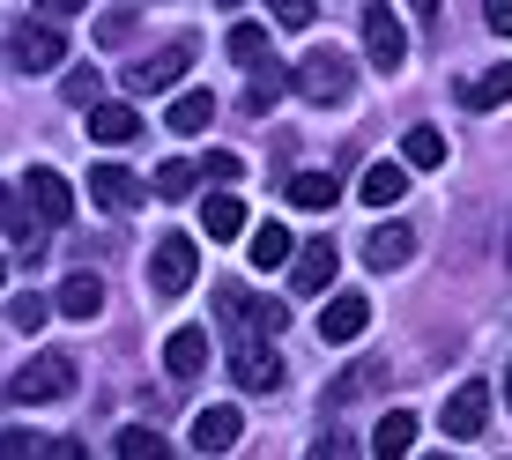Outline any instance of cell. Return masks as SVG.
<instances>
[{
	"label": "cell",
	"instance_id": "1",
	"mask_svg": "<svg viewBox=\"0 0 512 460\" xmlns=\"http://www.w3.org/2000/svg\"><path fill=\"white\" fill-rule=\"evenodd\" d=\"M216 320L238 334H260V342H275L282 327H290V305H282V297H253V290H238V282H223L216 290Z\"/></svg>",
	"mask_w": 512,
	"mask_h": 460
},
{
	"label": "cell",
	"instance_id": "2",
	"mask_svg": "<svg viewBox=\"0 0 512 460\" xmlns=\"http://www.w3.org/2000/svg\"><path fill=\"white\" fill-rule=\"evenodd\" d=\"M67 394H75V357H67V349H45V357H30V364L8 379V401H15V409L67 401Z\"/></svg>",
	"mask_w": 512,
	"mask_h": 460
},
{
	"label": "cell",
	"instance_id": "3",
	"mask_svg": "<svg viewBox=\"0 0 512 460\" xmlns=\"http://www.w3.org/2000/svg\"><path fill=\"white\" fill-rule=\"evenodd\" d=\"M349 82H357V67H349L334 45H320V52H305V60H297L290 90L305 97V104H342V97H349Z\"/></svg>",
	"mask_w": 512,
	"mask_h": 460
},
{
	"label": "cell",
	"instance_id": "4",
	"mask_svg": "<svg viewBox=\"0 0 512 460\" xmlns=\"http://www.w3.org/2000/svg\"><path fill=\"white\" fill-rule=\"evenodd\" d=\"M193 275H201V245H193L186 230L156 238V253H149V290H156V297H186Z\"/></svg>",
	"mask_w": 512,
	"mask_h": 460
},
{
	"label": "cell",
	"instance_id": "5",
	"mask_svg": "<svg viewBox=\"0 0 512 460\" xmlns=\"http://www.w3.org/2000/svg\"><path fill=\"white\" fill-rule=\"evenodd\" d=\"M8 60L23 67V75H52V67L67 60L60 23H15V30H8Z\"/></svg>",
	"mask_w": 512,
	"mask_h": 460
},
{
	"label": "cell",
	"instance_id": "6",
	"mask_svg": "<svg viewBox=\"0 0 512 460\" xmlns=\"http://www.w3.org/2000/svg\"><path fill=\"white\" fill-rule=\"evenodd\" d=\"M364 52H372L379 75H394V67L409 60V30H401V15L386 8V0H364Z\"/></svg>",
	"mask_w": 512,
	"mask_h": 460
},
{
	"label": "cell",
	"instance_id": "7",
	"mask_svg": "<svg viewBox=\"0 0 512 460\" xmlns=\"http://www.w3.org/2000/svg\"><path fill=\"white\" fill-rule=\"evenodd\" d=\"M23 201H30V216H38L45 230L75 223V186H67L52 164H30V179H23Z\"/></svg>",
	"mask_w": 512,
	"mask_h": 460
},
{
	"label": "cell",
	"instance_id": "8",
	"mask_svg": "<svg viewBox=\"0 0 512 460\" xmlns=\"http://www.w3.org/2000/svg\"><path fill=\"white\" fill-rule=\"evenodd\" d=\"M186 67H193V38H171L164 52H149V60L127 67V90H134V97H156V90H171Z\"/></svg>",
	"mask_w": 512,
	"mask_h": 460
},
{
	"label": "cell",
	"instance_id": "9",
	"mask_svg": "<svg viewBox=\"0 0 512 460\" xmlns=\"http://www.w3.org/2000/svg\"><path fill=\"white\" fill-rule=\"evenodd\" d=\"M334 268H342L334 238H305V245H290V290H297V297H327Z\"/></svg>",
	"mask_w": 512,
	"mask_h": 460
},
{
	"label": "cell",
	"instance_id": "10",
	"mask_svg": "<svg viewBox=\"0 0 512 460\" xmlns=\"http://www.w3.org/2000/svg\"><path fill=\"white\" fill-rule=\"evenodd\" d=\"M231 379H238V394H275V386H282V357H275V342L245 334V342L231 349Z\"/></svg>",
	"mask_w": 512,
	"mask_h": 460
},
{
	"label": "cell",
	"instance_id": "11",
	"mask_svg": "<svg viewBox=\"0 0 512 460\" xmlns=\"http://www.w3.org/2000/svg\"><path fill=\"white\" fill-rule=\"evenodd\" d=\"M438 423H446V438H483L490 431V386H453V401H446V416H438Z\"/></svg>",
	"mask_w": 512,
	"mask_h": 460
},
{
	"label": "cell",
	"instance_id": "12",
	"mask_svg": "<svg viewBox=\"0 0 512 460\" xmlns=\"http://www.w3.org/2000/svg\"><path fill=\"white\" fill-rule=\"evenodd\" d=\"M141 193H149V186H141L127 164H90V201H97V208L127 216V208H141Z\"/></svg>",
	"mask_w": 512,
	"mask_h": 460
},
{
	"label": "cell",
	"instance_id": "13",
	"mask_svg": "<svg viewBox=\"0 0 512 460\" xmlns=\"http://www.w3.org/2000/svg\"><path fill=\"white\" fill-rule=\"evenodd\" d=\"M364 327H372V297H357V290L327 297V312H320V342H357Z\"/></svg>",
	"mask_w": 512,
	"mask_h": 460
},
{
	"label": "cell",
	"instance_id": "14",
	"mask_svg": "<svg viewBox=\"0 0 512 460\" xmlns=\"http://www.w3.org/2000/svg\"><path fill=\"white\" fill-rule=\"evenodd\" d=\"M0 230H8V238L23 245V260H38V253H45V223L30 216L23 186H0Z\"/></svg>",
	"mask_w": 512,
	"mask_h": 460
},
{
	"label": "cell",
	"instance_id": "15",
	"mask_svg": "<svg viewBox=\"0 0 512 460\" xmlns=\"http://www.w3.org/2000/svg\"><path fill=\"white\" fill-rule=\"evenodd\" d=\"M238 431H245V423H238L231 401H208V409L193 416V453H231V446H238Z\"/></svg>",
	"mask_w": 512,
	"mask_h": 460
},
{
	"label": "cell",
	"instance_id": "16",
	"mask_svg": "<svg viewBox=\"0 0 512 460\" xmlns=\"http://www.w3.org/2000/svg\"><path fill=\"white\" fill-rule=\"evenodd\" d=\"M364 260H372L379 275L386 268H409V260H416V230L409 223H379L372 238H364Z\"/></svg>",
	"mask_w": 512,
	"mask_h": 460
},
{
	"label": "cell",
	"instance_id": "17",
	"mask_svg": "<svg viewBox=\"0 0 512 460\" xmlns=\"http://www.w3.org/2000/svg\"><path fill=\"white\" fill-rule=\"evenodd\" d=\"M386 386V357H357L342 371V379L327 386V409H349V401H364V394H379Z\"/></svg>",
	"mask_w": 512,
	"mask_h": 460
},
{
	"label": "cell",
	"instance_id": "18",
	"mask_svg": "<svg viewBox=\"0 0 512 460\" xmlns=\"http://www.w3.org/2000/svg\"><path fill=\"white\" fill-rule=\"evenodd\" d=\"M164 371H171V379H201V371H208V334L201 327H179L164 342Z\"/></svg>",
	"mask_w": 512,
	"mask_h": 460
},
{
	"label": "cell",
	"instance_id": "19",
	"mask_svg": "<svg viewBox=\"0 0 512 460\" xmlns=\"http://www.w3.org/2000/svg\"><path fill=\"white\" fill-rule=\"evenodd\" d=\"M52 312H67V320H97V312H104V282L97 275H67L60 290H52Z\"/></svg>",
	"mask_w": 512,
	"mask_h": 460
},
{
	"label": "cell",
	"instance_id": "20",
	"mask_svg": "<svg viewBox=\"0 0 512 460\" xmlns=\"http://www.w3.org/2000/svg\"><path fill=\"white\" fill-rule=\"evenodd\" d=\"M208 119H216V97H208V90H179L171 112H164V127L171 134H208Z\"/></svg>",
	"mask_w": 512,
	"mask_h": 460
},
{
	"label": "cell",
	"instance_id": "21",
	"mask_svg": "<svg viewBox=\"0 0 512 460\" xmlns=\"http://www.w3.org/2000/svg\"><path fill=\"white\" fill-rule=\"evenodd\" d=\"M90 134L104 141V149H119V141L141 134V112L134 104H90Z\"/></svg>",
	"mask_w": 512,
	"mask_h": 460
},
{
	"label": "cell",
	"instance_id": "22",
	"mask_svg": "<svg viewBox=\"0 0 512 460\" xmlns=\"http://www.w3.org/2000/svg\"><path fill=\"white\" fill-rule=\"evenodd\" d=\"M461 104H468V112H498V104H512V60L490 67V75H475V82H461Z\"/></svg>",
	"mask_w": 512,
	"mask_h": 460
},
{
	"label": "cell",
	"instance_id": "23",
	"mask_svg": "<svg viewBox=\"0 0 512 460\" xmlns=\"http://www.w3.org/2000/svg\"><path fill=\"white\" fill-rule=\"evenodd\" d=\"M290 201L312 208V216H327V208L342 201V179H334V171H297V179H290Z\"/></svg>",
	"mask_w": 512,
	"mask_h": 460
},
{
	"label": "cell",
	"instance_id": "24",
	"mask_svg": "<svg viewBox=\"0 0 512 460\" xmlns=\"http://www.w3.org/2000/svg\"><path fill=\"white\" fill-rule=\"evenodd\" d=\"M409 446H416V416H409V409H386L379 431H372V453H379V460H401Z\"/></svg>",
	"mask_w": 512,
	"mask_h": 460
},
{
	"label": "cell",
	"instance_id": "25",
	"mask_svg": "<svg viewBox=\"0 0 512 460\" xmlns=\"http://www.w3.org/2000/svg\"><path fill=\"white\" fill-rule=\"evenodd\" d=\"M290 245H297V238H290L282 223H260L253 238H245V253H253V268L268 275V268H290Z\"/></svg>",
	"mask_w": 512,
	"mask_h": 460
},
{
	"label": "cell",
	"instance_id": "26",
	"mask_svg": "<svg viewBox=\"0 0 512 460\" xmlns=\"http://www.w3.org/2000/svg\"><path fill=\"white\" fill-rule=\"evenodd\" d=\"M245 75H253V82H245V112H268V104L282 97V90H290V75H282V67H275V52H268V60H260V67H245Z\"/></svg>",
	"mask_w": 512,
	"mask_h": 460
},
{
	"label": "cell",
	"instance_id": "27",
	"mask_svg": "<svg viewBox=\"0 0 512 460\" xmlns=\"http://www.w3.org/2000/svg\"><path fill=\"white\" fill-rule=\"evenodd\" d=\"M364 201H372V208H394L401 201V193H409V171H401V164H372V171H364Z\"/></svg>",
	"mask_w": 512,
	"mask_h": 460
},
{
	"label": "cell",
	"instance_id": "28",
	"mask_svg": "<svg viewBox=\"0 0 512 460\" xmlns=\"http://www.w3.org/2000/svg\"><path fill=\"white\" fill-rule=\"evenodd\" d=\"M201 223H208V238H238L245 230V208H238V193H208V208H201Z\"/></svg>",
	"mask_w": 512,
	"mask_h": 460
},
{
	"label": "cell",
	"instance_id": "29",
	"mask_svg": "<svg viewBox=\"0 0 512 460\" xmlns=\"http://www.w3.org/2000/svg\"><path fill=\"white\" fill-rule=\"evenodd\" d=\"M401 164L438 171V164H446V134H438V127H409V141H401Z\"/></svg>",
	"mask_w": 512,
	"mask_h": 460
},
{
	"label": "cell",
	"instance_id": "30",
	"mask_svg": "<svg viewBox=\"0 0 512 460\" xmlns=\"http://www.w3.org/2000/svg\"><path fill=\"white\" fill-rule=\"evenodd\" d=\"M193 186H201V164H186V156H171V164H156V193H164V201H186Z\"/></svg>",
	"mask_w": 512,
	"mask_h": 460
},
{
	"label": "cell",
	"instance_id": "31",
	"mask_svg": "<svg viewBox=\"0 0 512 460\" xmlns=\"http://www.w3.org/2000/svg\"><path fill=\"white\" fill-rule=\"evenodd\" d=\"M45 320H52V297H38V290L8 297V327H15V334H38Z\"/></svg>",
	"mask_w": 512,
	"mask_h": 460
},
{
	"label": "cell",
	"instance_id": "32",
	"mask_svg": "<svg viewBox=\"0 0 512 460\" xmlns=\"http://www.w3.org/2000/svg\"><path fill=\"white\" fill-rule=\"evenodd\" d=\"M231 60L260 67V60H268V30H260V23H231Z\"/></svg>",
	"mask_w": 512,
	"mask_h": 460
},
{
	"label": "cell",
	"instance_id": "33",
	"mask_svg": "<svg viewBox=\"0 0 512 460\" xmlns=\"http://www.w3.org/2000/svg\"><path fill=\"white\" fill-rule=\"evenodd\" d=\"M119 453L127 460H164V438H156L149 423H127V431H119Z\"/></svg>",
	"mask_w": 512,
	"mask_h": 460
},
{
	"label": "cell",
	"instance_id": "34",
	"mask_svg": "<svg viewBox=\"0 0 512 460\" xmlns=\"http://www.w3.org/2000/svg\"><path fill=\"white\" fill-rule=\"evenodd\" d=\"M134 38V8H112V15H97V45H127Z\"/></svg>",
	"mask_w": 512,
	"mask_h": 460
},
{
	"label": "cell",
	"instance_id": "35",
	"mask_svg": "<svg viewBox=\"0 0 512 460\" xmlns=\"http://www.w3.org/2000/svg\"><path fill=\"white\" fill-rule=\"evenodd\" d=\"M23 453H52V438H38V431H0V460H23Z\"/></svg>",
	"mask_w": 512,
	"mask_h": 460
},
{
	"label": "cell",
	"instance_id": "36",
	"mask_svg": "<svg viewBox=\"0 0 512 460\" xmlns=\"http://www.w3.org/2000/svg\"><path fill=\"white\" fill-rule=\"evenodd\" d=\"M97 90H104V82H97V67H75V75H67V104H82V112L97 104Z\"/></svg>",
	"mask_w": 512,
	"mask_h": 460
},
{
	"label": "cell",
	"instance_id": "37",
	"mask_svg": "<svg viewBox=\"0 0 512 460\" xmlns=\"http://www.w3.org/2000/svg\"><path fill=\"white\" fill-rule=\"evenodd\" d=\"M201 179H216V186H231V179H245V156H231V149H216L201 164Z\"/></svg>",
	"mask_w": 512,
	"mask_h": 460
},
{
	"label": "cell",
	"instance_id": "38",
	"mask_svg": "<svg viewBox=\"0 0 512 460\" xmlns=\"http://www.w3.org/2000/svg\"><path fill=\"white\" fill-rule=\"evenodd\" d=\"M268 15H275L282 30H305L312 23V0H268Z\"/></svg>",
	"mask_w": 512,
	"mask_h": 460
},
{
	"label": "cell",
	"instance_id": "39",
	"mask_svg": "<svg viewBox=\"0 0 512 460\" xmlns=\"http://www.w3.org/2000/svg\"><path fill=\"white\" fill-rule=\"evenodd\" d=\"M483 23L498 30V38H512V0H483Z\"/></svg>",
	"mask_w": 512,
	"mask_h": 460
},
{
	"label": "cell",
	"instance_id": "40",
	"mask_svg": "<svg viewBox=\"0 0 512 460\" xmlns=\"http://www.w3.org/2000/svg\"><path fill=\"white\" fill-rule=\"evenodd\" d=\"M90 0H45V15H82Z\"/></svg>",
	"mask_w": 512,
	"mask_h": 460
},
{
	"label": "cell",
	"instance_id": "41",
	"mask_svg": "<svg viewBox=\"0 0 512 460\" xmlns=\"http://www.w3.org/2000/svg\"><path fill=\"white\" fill-rule=\"evenodd\" d=\"M409 8L423 15V23H438V8H446V0H409Z\"/></svg>",
	"mask_w": 512,
	"mask_h": 460
},
{
	"label": "cell",
	"instance_id": "42",
	"mask_svg": "<svg viewBox=\"0 0 512 460\" xmlns=\"http://www.w3.org/2000/svg\"><path fill=\"white\" fill-rule=\"evenodd\" d=\"M505 409H512V371H505Z\"/></svg>",
	"mask_w": 512,
	"mask_h": 460
},
{
	"label": "cell",
	"instance_id": "43",
	"mask_svg": "<svg viewBox=\"0 0 512 460\" xmlns=\"http://www.w3.org/2000/svg\"><path fill=\"white\" fill-rule=\"evenodd\" d=\"M216 8H238V0H216Z\"/></svg>",
	"mask_w": 512,
	"mask_h": 460
},
{
	"label": "cell",
	"instance_id": "44",
	"mask_svg": "<svg viewBox=\"0 0 512 460\" xmlns=\"http://www.w3.org/2000/svg\"><path fill=\"white\" fill-rule=\"evenodd\" d=\"M0 275H8V260H0Z\"/></svg>",
	"mask_w": 512,
	"mask_h": 460
}]
</instances>
